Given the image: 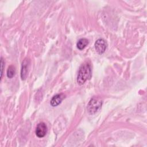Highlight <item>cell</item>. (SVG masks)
<instances>
[{
  "label": "cell",
  "instance_id": "6da1fadb",
  "mask_svg": "<svg viewBox=\"0 0 147 147\" xmlns=\"http://www.w3.org/2000/svg\"><path fill=\"white\" fill-rule=\"evenodd\" d=\"M91 76V68L89 63L82 64L79 69L77 76V83L79 85L83 84Z\"/></svg>",
  "mask_w": 147,
  "mask_h": 147
},
{
  "label": "cell",
  "instance_id": "7a4b0ae2",
  "mask_svg": "<svg viewBox=\"0 0 147 147\" xmlns=\"http://www.w3.org/2000/svg\"><path fill=\"white\" fill-rule=\"evenodd\" d=\"M102 100L100 98L94 97L90 99L87 105V110L90 114L96 113L102 107Z\"/></svg>",
  "mask_w": 147,
  "mask_h": 147
},
{
  "label": "cell",
  "instance_id": "3957f363",
  "mask_svg": "<svg viewBox=\"0 0 147 147\" xmlns=\"http://www.w3.org/2000/svg\"><path fill=\"white\" fill-rule=\"evenodd\" d=\"M47 132V126L44 122H40L37 124L35 133L38 138L44 137Z\"/></svg>",
  "mask_w": 147,
  "mask_h": 147
},
{
  "label": "cell",
  "instance_id": "277c9868",
  "mask_svg": "<svg viewBox=\"0 0 147 147\" xmlns=\"http://www.w3.org/2000/svg\"><path fill=\"white\" fill-rule=\"evenodd\" d=\"M107 48L106 42L102 38L98 39L95 42V48L98 53L101 55L103 53Z\"/></svg>",
  "mask_w": 147,
  "mask_h": 147
},
{
  "label": "cell",
  "instance_id": "5b68a950",
  "mask_svg": "<svg viewBox=\"0 0 147 147\" xmlns=\"http://www.w3.org/2000/svg\"><path fill=\"white\" fill-rule=\"evenodd\" d=\"M29 65V60L28 58H26L25 59V60H24L22 64V68L21 71V77L22 80H25L26 78Z\"/></svg>",
  "mask_w": 147,
  "mask_h": 147
},
{
  "label": "cell",
  "instance_id": "8992f818",
  "mask_svg": "<svg viewBox=\"0 0 147 147\" xmlns=\"http://www.w3.org/2000/svg\"><path fill=\"white\" fill-rule=\"evenodd\" d=\"M64 95L63 94H56L52 97L51 100L50 104L52 106L55 107L58 106L64 98Z\"/></svg>",
  "mask_w": 147,
  "mask_h": 147
},
{
  "label": "cell",
  "instance_id": "52a82bcc",
  "mask_svg": "<svg viewBox=\"0 0 147 147\" xmlns=\"http://www.w3.org/2000/svg\"><path fill=\"white\" fill-rule=\"evenodd\" d=\"M88 40L86 38H83L80 39L78 41V42H77L76 46L79 49L82 50L86 47V46L88 45Z\"/></svg>",
  "mask_w": 147,
  "mask_h": 147
},
{
  "label": "cell",
  "instance_id": "ba28073f",
  "mask_svg": "<svg viewBox=\"0 0 147 147\" xmlns=\"http://www.w3.org/2000/svg\"><path fill=\"white\" fill-rule=\"evenodd\" d=\"M16 74V69L13 65H10L7 70V76L9 78H12L14 77Z\"/></svg>",
  "mask_w": 147,
  "mask_h": 147
},
{
  "label": "cell",
  "instance_id": "9c48e42d",
  "mask_svg": "<svg viewBox=\"0 0 147 147\" xmlns=\"http://www.w3.org/2000/svg\"><path fill=\"white\" fill-rule=\"evenodd\" d=\"M3 60L2 57H1V78H2V73H3Z\"/></svg>",
  "mask_w": 147,
  "mask_h": 147
}]
</instances>
